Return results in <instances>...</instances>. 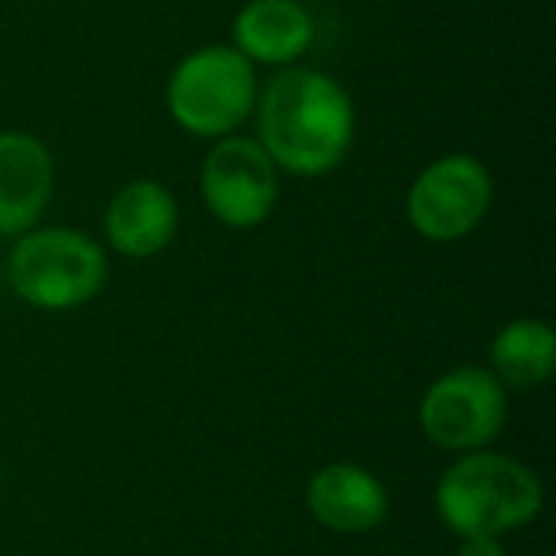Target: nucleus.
<instances>
[{
  "label": "nucleus",
  "mask_w": 556,
  "mask_h": 556,
  "mask_svg": "<svg viewBox=\"0 0 556 556\" xmlns=\"http://www.w3.org/2000/svg\"><path fill=\"white\" fill-rule=\"evenodd\" d=\"M257 91V65L231 42H212L176 62L166 78V111L189 137L218 140L254 114Z\"/></svg>",
  "instance_id": "nucleus-3"
},
{
  "label": "nucleus",
  "mask_w": 556,
  "mask_h": 556,
  "mask_svg": "<svg viewBox=\"0 0 556 556\" xmlns=\"http://www.w3.org/2000/svg\"><path fill=\"white\" fill-rule=\"evenodd\" d=\"M7 277L33 309H78L104 290L108 251L78 228H29L10 251Z\"/></svg>",
  "instance_id": "nucleus-4"
},
{
  "label": "nucleus",
  "mask_w": 556,
  "mask_h": 556,
  "mask_svg": "<svg viewBox=\"0 0 556 556\" xmlns=\"http://www.w3.org/2000/svg\"><path fill=\"white\" fill-rule=\"evenodd\" d=\"M495 182L472 153H443L430 160L407 189V222L433 244L469 238L489 215Z\"/></svg>",
  "instance_id": "nucleus-5"
},
{
  "label": "nucleus",
  "mask_w": 556,
  "mask_h": 556,
  "mask_svg": "<svg viewBox=\"0 0 556 556\" xmlns=\"http://www.w3.org/2000/svg\"><path fill=\"white\" fill-rule=\"evenodd\" d=\"M0 482H3V466H0Z\"/></svg>",
  "instance_id": "nucleus-14"
},
{
  "label": "nucleus",
  "mask_w": 556,
  "mask_h": 556,
  "mask_svg": "<svg viewBox=\"0 0 556 556\" xmlns=\"http://www.w3.org/2000/svg\"><path fill=\"white\" fill-rule=\"evenodd\" d=\"M55 186L49 147L26 130H0V238H20L42 218Z\"/></svg>",
  "instance_id": "nucleus-9"
},
{
  "label": "nucleus",
  "mask_w": 556,
  "mask_h": 556,
  "mask_svg": "<svg viewBox=\"0 0 556 556\" xmlns=\"http://www.w3.org/2000/svg\"><path fill=\"white\" fill-rule=\"evenodd\" d=\"M316 39V20L300 0H248L231 20V46L254 65H296Z\"/></svg>",
  "instance_id": "nucleus-11"
},
{
  "label": "nucleus",
  "mask_w": 556,
  "mask_h": 556,
  "mask_svg": "<svg viewBox=\"0 0 556 556\" xmlns=\"http://www.w3.org/2000/svg\"><path fill=\"white\" fill-rule=\"evenodd\" d=\"M309 515L336 534H368L388 521L391 495L384 482L355 463H329L306 485Z\"/></svg>",
  "instance_id": "nucleus-10"
},
{
  "label": "nucleus",
  "mask_w": 556,
  "mask_h": 556,
  "mask_svg": "<svg viewBox=\"0 0 556 556\" xmlns=\"http://www.w3.org/2000/svg\"><path fill=\"white\" fill-rule=\"evenodd\" d=\"M417 420L440 450L476 453L505 430L508 388L489 368H453L427 388Z\"/></svg>",
  "instance_id": "nucleus-6"
},
{
  "label": "nucleus",
  "mask_w": 556,
  "mask_h": 556,
  "mask_svg": "<svg viewBox=\"0 0 556 556\" xmlns=\"http://www.w3.org/2000/svg\"><path fill=\"white\" fill-rule=\"evenodd\" d=\"M199 192L215 222L248 231L274 215L280 199V169L254 137L228 134L205 153Z\"/></svg>",
  "instance_id": "nucleus-7"
},
{
  "label": "nucleus",
  "mask_w": 556,
  "mask_h": 556,
  "mask_svg": "<svg viewBox=\"0 0 556 556\" xmlns=\"http://www.w3.org/2000/svg\"><path fill=\"white\" fill-rule=\"evenodd\" d=\"M492 375L505 388L531 391L551 381L556 368V332L544 319H515L502 326L489 349Z\"/></svg>",
  "instance_id": "nucleus-12"
},
{
  "label": "nucleus",
  "mask_w": 556,
  "mask_h": 556,
  "mask_svg": "<svg viewBox=\"0 0 556 556\" xmlns=\"http://www.w3.org/2000/svg\"><path fill=\"white\" fill-rule=\"evenodd\" d=\"M257 143L290 176L339 169L355 143V104L339 78L309 65L280 68L257 91Z\"/></svg>",
  "instance_id": "nucleus-1"
},
{
  "label": "nucleus",
  "mask_w": 556,
  "mask_h": 556,
  "mask_svg": "<svg viewBox=\"0 0 556 556\" xmlns=\"http://www.w3.org/2000/svg\"><path fill=\"white\" fill-rule=\"evenodd\" d=\"M456 556H508L505 544L498 538H459Z\"/></svg>",
  "instance_id": "nucleus-13"
},
{
  "label": "nucleus",
  "mask_w": 556,
  "mask_h": 556,
  "mask_svg": "<svg viewBox=\"0 0 556 556\" xmlns=\"http://www.w3.org/2000/svg\"><path fill=\"white\" fill-rule=\"evenodd\" d=\"M101 228L114 254L147 261L173 244L179 231V202L160 179H130L111 195Z\"/></svg>",
  "instance_id": "nucleus-8"
},
{
  "label": "nucleus",
  "mask_w": 556,
  "mask_h": 556,
  "mask_svg": "<svg viewBox=\"0 0 556 556\" xmlns=\"http://www.w3.org/2000/svg\"><path fill=\"white\" fill-rule=\"evenodd\" d=\"M437 511L456 538H498L544 511V485L531 466L476 450L443 472Z\"/></svg>",
  "instance_id": "nucleus-2"
}]
</instances>
